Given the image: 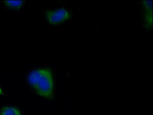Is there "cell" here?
Here are the masks:
<instances>
[{"label": "cell", "mask_w": 153, "mask_h": 115, "mask_svg": "<svg viewBox=\"0 0 153 115\" xmlns=\"http://www.w3.org/2000/svg\"><path fill=\"white\" fill-rule=\"evenodd\" d=\"M0 115H22V112L17 106L5 105L0 108Z\"/></svg>", "instance_id": "5"}, {"label": "cell", "mask_w": 153, "mask_h": 115, "mask_svg": "<svg viewBox=\"0 0 153 115\" xmlns=\"http://www.w3.org/2000/svg\"><path fill=\"white\" fill-rule=\"evenodd\" d=\"M42 15L47 21L53 25L63 23L72 18L71 12L65 8L46 9L42 11Z\"/></svg>", "instance_id": "2"}, {"label": "cell", "mask_w": 153, "mask_h": 115, "mask_svg": "<svg viewBox=\"0 0 153 115\" xmlns=\"http://www.w3.org/2000/svg\"><path fill=\"white\" fill-rule=\"evenodd\" d=\"M5 95V92H4L1 85L0 84V97L4 96Z\"/></svg>", "instance_id": "6"}, {"label": "cell", "mask_w": 153, "mask_h": 115, "mask_svg": "<svg viewBox=\"0 0 153 115\" xmlns=\"http://www.w3.org/2000/svg\"><path fill=\"white\" fill-rule=\"evenodd\" d=\"M25 81L33 93L42 97L52 99L55 91L54 75L47 66H35L27 73Z\"/></svg>", "instance_id": "1"}, {"label": "cell", "mask_w": 153, "mask_h": 115, "mask_svg": "<svg viewBox=\"0 0 153 115\" xmlns=\"http://www.w3.org/2000/svg\"><path fill=\"white\" fill-rule=\"evenodd\" d=\"M140 15L142 25L149 31L152 29V1H141L140 2Z\"/></svg>", "instance_id": "3"}, {"label": "cell", "mask_w": 153, "mask_h": 115, "mask_svg": "<svg viewBox=\"0 0 153 115\" xmlns=\"http://www.w3.org/2000/svg\"><path fill=\"white\" fill-rule=\"evenodd\" d=\"M1 2L6 9L16 12H19L22 10L25 4V1H2Z\"/></svg>", "instance_id": "4"}]
</instances>
